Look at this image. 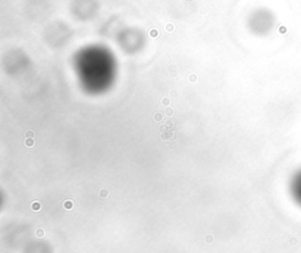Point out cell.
Wrapping results in <instances>:
<instances>
[{
  "label": "cell",
  "instance_id": "obj_1",
  "mask_svg": "<svg viewBox=\"0 0 301 253\" xmlns=\"http://www.w3.org/2000/svg\"><path fill=\"white\" fill-rule=\"evenodd\" d=\"M290 193L294 201L301 206V170L295 173L290 183Z\"/></svg>",
  "mask_w": 301,
  "mask_h": 253
}]
</instances>
